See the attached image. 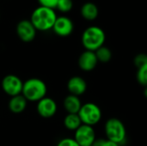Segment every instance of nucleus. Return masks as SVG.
<instances>
[{"label": "nucleus", "instance_id": "19", "mask_svg": "<svg viewBox=\"0 0 147 146\" xmlns=\"http://www.w3.org/2000/svg\"><path fill=\"white\" fill-rule=\"evenodd\" d=\"M137 80L140 84L146 87L147 86V65L138 69L137 71Z\"/></svg>", "mask_w": 147, "mask_h": 146}, {"label": "nucleus", "instance_id": "1", "mask_svg": "<svg viewBox=\"0 0 147 146\" xmlns=\"http://www.w3.org/2000/svg\"><path fill=\"white\" fill-rule=\"evenodd\" d=\"M57 17L54 9L39 6L32 12L30 22L36 30L44 32L53 29Z\"/></svg>", "mask_w": 147, "mask_h": 146}, {"label": "nucleus", "instance_id": "8", "mask_svg": "<svg viewBox=\"0 0 147 146\" xmlns=\"http://www.w3.org/2000/svg\"><path fill=\"white\" fill-rule=\"evenodd\" d=\"M36 29L30 20H22L16 25V34L23 42H31L36 36Z\"/></svg>", "mask_w": 147, "mask_h": 146}, {"label": "nucleus", "instance_id": "2", "mask_svg": "<svg viewBox=\"0 0 147 146\" xmlns=\"http://www.w3.org/2000/svg\"><path fill=\"white\" fill-rule=\"evenodd\" d=\"M47 87L46 83L39 78H29L23 83L22 95L28 102H39L46 97Z\"/></svg>", "mask_w": 147, "mask_h": 146}, {"label": "nucleus", "instance_id": "9", "mask_svg": "<svg viewBox=\"0 0 147 146\" xmlns=\"http://www.w3.org/2000/svg\"><path fill=\"white\" fill-rule=\"evenodd\" d=\"M57 103L56 102L50 97H44L37 103V112L39 115L42 118L48 119L55 115L57 113Z\"/></svg>", "mask_w": 147, "mask_h": 146}, {"label": "nucleus", "instance_id": "4", "mask_svg": "<svg viewBox=\"0 0 147 146\" xmlns=\"http://www.w3.org/2000/svg\"><path fill=\"white\" fill-rule=\"evenodd\" d=\"M105 134L107 139L118 145H121L127 137V131L122 121L117 118H110L105 124Z\"/></svg>", "mask_w": 147, "mask_h": 146}, {"label": "nucleus", "instance_id": "13", "mask_svg": "<svg viewBox=\"0 0 147 146\" xmlns=\"http://www.w3.org/2000/svg\"><path fill=\"white\" fill-rule=\"evenodd\" d=\"M28 101L21 94L10 98L9 102V109L13 114H21L27 108Z\"/></svg>", "mask_w": 147, "mask_h": 146}, {"label": "nucleus", "instance_id": "6", "mask_svg": "<svg viewBox=\"0 0 147 146\" xmlns=\"http://www.w3.org/2000/svg\"><path fill=\"white\" fill-rule=\"evenodd\" d=\"M23 82L22 79L13 74L5 76L2 80V89L5 94L13 97L22 94Z\"/></svg>", "mask_w": 147, "mask_h": 146}, {"label": "nucleus", "instance_id": "11", "mask_svg": "<svg viewBox=\"0 0 147 146\" xmlns=\"http://www.w3.org/2000/svg\"><path fill=\"white\" fill-rule=\"evenodd\" d=\"M98 63L95 52L85 50L78 59V65L84 71H93Z\"/></svg>", "mask_w": 147, "mask_h": 146}, {"label": "nucleus", "instance_id": "24", "mask_svg": "<svg viewBox=\"0 0 147 146\" xmlns=\"http://www.w3.org/2000/svg\"><path fill=\"white\" fill-rule=\"evenodd\" d=\"M144 95H145V96L147 98V86L146 87V89H145V91H144Z\"/></svg>", "mask_w": 147, "mask_h": 146}, {"label": "nucleus", "instance_id": "10", "mask_svg": "<svg viewBox=\"0 0 147 146\" xmlns=\"http://www.w3.org/2000/svg\"><path fill=\"white\" fill-rule=\"evenodd\" d=\"M73 28L74 25L72 21L65 15L58 16L53 27V32L60 37L69 36L73 32Z\"/></svg>", "mask_w": 147, "mask_h": 146}, {"label": "nucleus", "instance_id": "17", "mask_svg": "<svg viewBox=\"0 0 147 146\" xmlns=\"http://www.w3.org/2000/svg\"><path fill=\"white\" fill-rule=\"evenodd\" d=\"M95 53H96V56L97 58L98 62L108 63L112 58V52H111L110 49L107 46H104L98 48L95 52Z\"/></svg>", "mask_w": 147, "mask_h": 146}, {"label": "nucleus", "instance_id": "14", "mask_svg": "<svg viewBox=\"0 0 147 146\" xmlns=\"http://www.w3.org/2000/svg\"><path fill=\"white\" fill-rule=\"evenodd\" d=\"M82 105L79 97L73 95L67 96L64 100V108L68 114H78Z\"/></svg>", "mask_w": 147, "mask_h": 146}, {"label": "nucleus", "instance_id": "18", "mask_svg": "<svg viewBox=\"0 0 147 146\" xmlns=\"http://www.w3.org/2000/svg\"><path fill=\"white\" fill-rule=\"evenodd\" d=\"M72 6H73L72 0H59L56 9L60 12L67 13L72 9Z\"/></svg>", "mask_w": 147, "mask_h": 146}, {"label": "nucleus", "instance_id": "25", "mask_svg": "<svg viewBox=\"0 0 147 146\" xmlns=\"http://www.w3.org/2000/svg\"><path fill=\"white\" fill-rule=\"evenodd\" d=\"M91 146H92V145H91Z\"/></svg>", "mask_w": 147, "mask_h": 146}, {"label": "nucleus", "instance_id": "16", "mask_svg": "<svg viewBox=\"0 0 147 146\" xmlns=\"http://www.w3.org/2000/svg\"><path fill=\"white\" fill-rule=\"evenodd\" d=\"M64 125L68 130L76 131L82 125V121L78 114H68L64 119Z\"/></svg>", "mask_w": 147, "mask_h": 146}, {"label": "nucleus", "instance_id": "21", "mask_svg": "<svg viewBox=\"0 0 147 146\" xmlns=\"http://www.w3.org/2000/svg\"><path fill=\"white\" fill-rule=\"evenodd\" d=\"M58 2H59V0H38V3H40V6L53 9H56Z\"/></svg>", "mask_w": 147, "mask_h": 146}, {"label": "nucleus", "instance_id": "22", "mask_svg": "<svg viewBox=\"0 0 147 146\" xmlns=\"http://www.w3.org/2000/svg\"><path fill=\"white\" fill-rule=\"evenodd\" d=\"M57 146H79V145L76 142L74 139L65 138L58 143Z\"/></svg>", "mask_w": 147, "mask_h": 146}, {"label": "nucleus", "instance_id": "12", "mask_svg": "<svg viewBox=\"0 0 147 146\" xmlns=\"http://www.w3.org/2000/svg\"><path fill=\"white\" fill-rule=\"evenodd\" d=\"M67 89L70 92V95L79 96L85 93L87 89L86 81L78 76L72 77L69 79L67 83Z\"/></svg>", "mask_w": 147, "mask_h": 146}, {"label": "nucleus", "instance_id": "23", "mask_svg": "<svg viewBox=\"0 0 147 146\" xmlns=\"http://www.w3.org/2000/svg\"><path fill=\"white\" fill-rule=\"evenodd\" d=\"M101 146H120V145H118V144H116V143H115L113 141H110L109 139H104L103 143L102 144Z\"/></svg>", "mask_w": 147, "mask_h": 146}, {"label": "nucleus", "instance_id": "15", "mask_svg": "<svg viewBox=\"0 0 147 146\" xmlns=\"http://www.w3.org/2000/svg\"><path fill=\"white\" fill-rule=\"evenodd\" d=\"M81 15L85 20L93 21L98 16V8L94 3H85L81 8Z\"/></svg>", "mask_w": 147, "mask_h": 146}, {"label": "nucleus", "instance_id": "20", "mask_svg": "<svg viewBox=\"0 0 147 146\" xmlns=\"http://www.w3.org/2000/svg\"><path fill=\"white\" fill-rule=\"evenodd\" d=\"M134 65H136V67L139 69L142 66H145L147 65V54L145 53H140L137 56H135L134 58Z\"/></svg>", "mask_w": 147, "mask_h": 146}, {"label": "nucleus", "instance_id": "3", "mask_svg": "<svg viewBox=\"0 0 147 146\" xmlns=\"http://www.w3.org/2000/svg\"><path fill=\"white\" fill-rule=\"evenodd\" d=\"M105 38V33L101 28L91 26L84 31L82 34V44L86 50L96 52L103 46Z\"/></svg>", "mask_w": 147, "mask_h": 146}, {"label": "nucleus", "instance_id": "7", "mask_svg": "<svg viewBox=\"0 0 147 146\" xmlns=\"http://www.w3.org/2000/svg\"><path fill=\"white\" fill-rule=\"evenodd\" d=\"M74 139L79 146H91L95 142L96 133L93 126L82 124L76 131Z\"/></svg>", "mask_w": 147, "mask_h": 146}, {"label": "nucleus", "instance_id": "5", "mask_svg": "<svg viewBox=\"0 0 147 146\" xmlns=\"http://www.w3.org/2000/svg\"><path fill=\"white\" fill-rule=\"evenodd\" d=\"M78 114L82 121V124L90 126L96 125L102 119L101 108L93 102L83 104Z\"/></svg>", "mask_w": 147, "mask_h": 146}]
</instances>
